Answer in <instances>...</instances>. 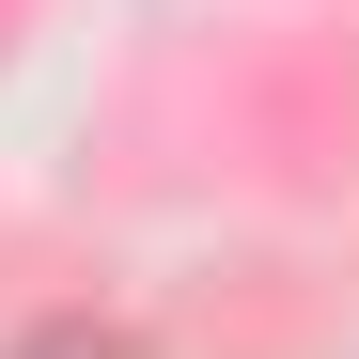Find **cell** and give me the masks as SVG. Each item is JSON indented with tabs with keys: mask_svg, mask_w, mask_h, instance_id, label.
Instances as JSON below:
<instances>
[{
	"mask_svg": "<svg viewBox=\"0 0 359 359\" xmlns=\"http://www.w3.org/2000/svg\"><path fill=\"white\" fill-rule=\"evenodd\" d=\"M16 359H126V344H94V328H47V344H16Z\"/></svg>",
	"mask_w": 359,
	"mask_h": 359,
	"instance_id": "cell-1",
	"label": "cell"
}]
</instances>
